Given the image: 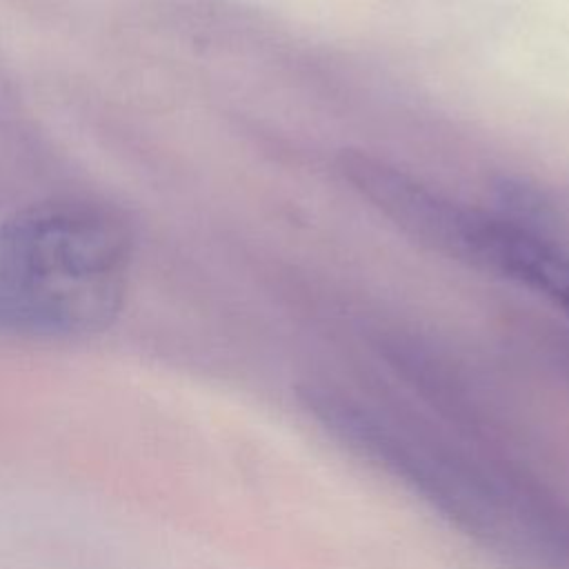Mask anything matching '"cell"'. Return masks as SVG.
<instances>
[{"instance_id":"1","label":"cell","mask_w":569,"mask_h":569,"mask_svg":"<svg viewBox=\"0 0 569 569\" xmlns=\"http://www.w3.org/2000/svg\"><path fill=\"white\" fill-rule=\"evenodd\" d=\"M131 260L124 222L89 200L33 204L0 227V325L82 333L118 311Z\"/></svg>"},{"instance_id":"2","label":"cell","mask_w":569,"mask_h":569,"mask_svg":"<svg viewBox=\"0 0 569 569\" xmlns=\"http://www.w3.org/2000/svg\"><path fill=\"white\" fill-rule=\"evenodd\" d=\"M340 171L411 238L453 260L480 267L496 218L462 207L371 156L345 153Z\"/></svg>"},{"instance_id":"3","label":"cell","mask_w":569,"mask_h":569,"mask_svg":"<svg viewBox=\"0 0 569 569\" xmlns=\"http://www.w3.org/2000/svg\"><path fill=\"white\" fill-rule=\"evenodd\" d=\"M529 287L545 293L569 313V258L549 249L536 264Z\"/></svg>"}]
</instances>
